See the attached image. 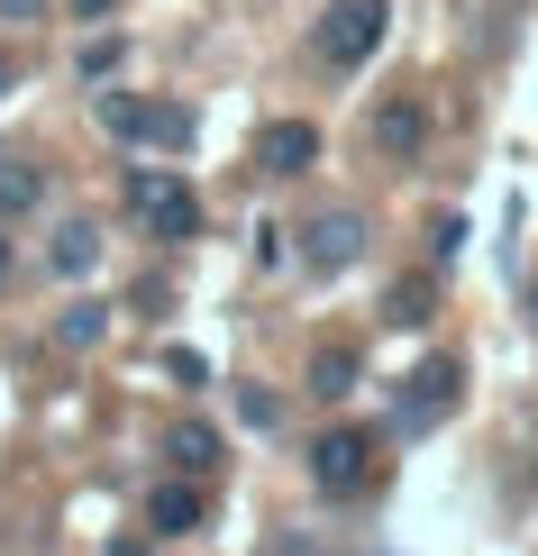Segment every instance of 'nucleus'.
Wrapping results in <instances>:
<instances>
[{
	"label": "nucleus",
	"mask_w": 538,
	"mask_h": 556,
	"mask_svg": "<svg viewBox=\"0 0 538 556\" xmlns=\"http://www.w3.org/2000/svg\"><path fill=\"white\" fill-rule=\"evenodd\" d=\"M529 311H538V292H529Z\"/></svg>",
	"instance_id": "obj_24"
},
{
	"label": "nucleus",
	"mask_w": 538,
	"mask_h": 556,
	"mask_svg": "<svg viewBox=\"0 0 538 556\" xmlns=\"http://www.w3.org/2000/svg\"><path fill=\"white\" fill-rule=\"evenodd\" d=\"M384 311H392V319H429V283H402V292L384 301Z\"/></svg>",
	"instance_id": "obj_18"
},
{
	"label": "nucleus",
	"mask_w": 538,
	"mask_h": 556,
	"mask_svg": "<svg viewBox=\"0 0 538 556\" xmlns=\"http://www.w3.org/2000/svg\"><path fill=\"white\" fill-rule=\"evenodd\" d=\"M356 256H365V219H356V211L301 219V265H311V274H347Z\"/></svg>",
	"instance_id": "obj_5"
},
{
	"label": "nucleus",
	"mask_w": 538,
	"mask_h": 556,
	"mask_svg": "<svg viewBox=\"0 0 538 556\" xmlns=\"http://www.w3.org/2000/svg\"><path fill=\"white\" fill-rule=\"evenodd\" d=\"M174 466H183V475H220V429H210V420H183V429H174Z\"/></svg>",
	"instance_id": "obj_14"
},
{
	"label": "nucleus",
	"mask_w": 538,
	"mask_h": 556,
	"mask_svg": "<svg viewBox=\"0 0 538 556\" xmlns=\"http://www.w3.org/2000/svg\"><path fill=\"white\" fill-rule=\"evenodd\" d=\"M101 329H110L101 301H64V311H55V346H64V356H91V346H101Z\"/></svg>",
	"instance_id": "obj_12"
},
{
	"label": "nucleus",
	"mask_w": 538,
	"mask_h": 556,
	"mask_svg": "<svg viewBox=\"0 0 538 556\" xmlns=\"http://www.w3.org/2000/svg\"><path fill=\"white\" fill-rule=\"evenodd\" d=\"M10 274H18V247H10V238H0V283H10Z\"/></svg>",
	"instance_id": "obj_21"
},
{
	"label": "nucleus",
	"mask_w": 538,
	"mask_h": 556,
	"mask_svg": "<svg viewBox=\"0 0 538 556\" xmlns=\"http://www.w3.org/2000/svg\"><path fill=\"white\" fill-rule=\"evenodd\" d=\"M384 28H392V0H329L320 10V64L356 74L374 46H384Z\"/></svg>",
	"instance_id": "obj_2"
},
{
	"label": "nucleus",
	"mask_w": 538,
	"mask_h": 556,
	"mask_svg": "<svg viewBox=\"0 0 538 556\" xmlns=\"http://www.w3.org/2000/svg\"><path fill=\"white\" fill-rule=\"evenodd\" d=\"M456 383H465V365H456V356H429V365L411 375V392L392 402V429H438V420L456 410Z\"/></svg>",
	"instance_id": "obj_4"
},
{
	"label": "nucleus",
	"mask_w": 538,
	"mask_h": 556,
	"mask_svg": "<svg viewBox=\"0 0 538 556\" xmlns=\"http://www.w3.org/2000/svg\"><path fill=\"white\" fill-rule=\"evenodd\" d=\"M120 192H128V211L147 219V238H165V247H183V238H192V228H201V192H192V182H183V174L128 165V182H120Z\"/></svg>",
	"instance_id": "obj_1"
},
{
	"label": "nucleus",
	"mask_w": 538,
	"mask_h": 556,
	"mask_svg": "<svg viewBox=\"0 0 538 556\" xmlns=\"http://www.w3.org/2000/svg\"><path fill=\"white\" fill-rule=\"evenodd\" d=\"M255 165H265V174H311V165H320V128H311V119L255 128Z\"/></svg>",
	"instance_id": "obj_6"
},
{
	"label": "nucleus",
	"mask_w": 538,
	"mask_h": 556,
	"mask_svg": "<svg viewBox=\"0 0 538 556\" xmlns=\"http://www.w3.org/2000/svg\"><path fill=\"white\" fill-rule=\"evenodd\" d=\"M374 147H384L392 165H411V155L429 147V110H420V101H384V110H374Z\"/></svg>",
	"instance_id": "obj_8"
},
{
	"label": "nucleus",
	"mask_w": 538,
	"mask_h": 556,
	"mask_svg": "<svg viewBox=\"0 0 538 556\" xmlns=\"http://www.w3.org/2000/svg\"><path fill=\"white\" fill-rule=\"evenodd\" d=\"M46 201V174L28 165V155H0V219H28Z\"/></svg>",
	"instance_id": "obj_11"
},
{
	"label": "nucleus",
	"mask_w": 538,
	"mask_h": 556,
	"mask_svg": "<svg viewBox=\"0 0 538 556\" xmlns=\"http://www.w3.org/2000/svg\"><path fill=\"white\" fill-rule=\"evenodd\" d=\"M0 91H10V55H0Z\"/></svg>",
	"instance_id": "obj_23"
},
{
	"label": "nucleus",
	"mask_w": 538,
	"mask_h": 556,
	"mask_svg": "<svg viewBox=\"0 0 538 556\" xmlns=\"http://www.w3.org/2000/svg\"><path fill=\"white\" fill-rule=\"evenodd\" d=\"M110 64H120V37H91V46H83V83H101Z\"/></svg>",
	"instance_id": "obj_17"
},
{
	"label": "nucleus",
	"mask_w": 538,
	"mask_h": 556,
	"mask_svg": "<svg viewBox=\"0 0 538 556\" xmlns=\"http://www.w3.org/2000/svg\"><path fill=\"white\" fill-rule=\"evenodd\" d=\"M311 392L320 402H347V392H356V346H320L311 356Z\"/></svg>",
	"instance_id": "obj_13"
},
{
	"label": "nucleus",
	"mask_w": 538,
	"mask_h": 556,
	"mask_svg": "<svg viewBox=\"0 0 538 556\" xmlns=\"http://www.w3.org/2000/svg\"><path fill=\"white\" fill-rule=\"evenodd\" d=\"M46 10V0H0V18H37Z\"/></svg>",
	"instance_id": "obj_20"
},
{
	"label": "nucleus",
	"mask_w": 538,
	"mask_h": 556,
	"mask_svg": "<svg viewBox=\"0 0 538 556\" xmlns=\"http://www.w3.org/2000/svg\"><path fill=\"white\" fill-rule=\"evenodd\" d=\"M311 483H320L329 502L374 493V429H320V438H311Z\"/></svg>",
	"instance_id": "obj_3"
},
{
	"label": "nucleus",
	"mask_w": 538,
	"mask_h": 556,
	"mask_svg": "<svg viewBox=\"0 0 538 556\" xmlns=\"http://www.w3.org/2000/svg\"><path fill=\"white\" fill-rule=\"evenodd\" d=\"M192 128H201L192 101H147V110H137V137H147V147H174L183 155V147H192Z\"/></svg>",
	"instance_id": "obj_10"
},
{
	"label": "nucleus",
	"mask_w": 538,
	"mask_h": 556,
	"mask_svg": "<svg viewBox=\"0 0 538 556\" xmlns=\"http://www.w3.org/2000/svg\"><path fill=\"white\" fill-rule=\"evenodd\" d=\"M201 511H210L201 483H155V493H147V529H155V539H192Z\"/></svg>",
	"instance_id": "obj_7"
},
{
	"label": "nucleus",
	"mask_w": 538,
	"mask_h": 556,
	"mask_svg": "<svg viewBox=\"0 0 538 556\" xmlns=\"http://www.w3.org/2000/svg\"><path fill=\"white\" fill-rule=\"evenodd\" d=\"M238 420L247 429H274V420H284V402H274V392H238Z\"/></svg>",
	"instance_id": "obj_16"
},
{
	"label": "nucleus",
	"mask_w": 538,
	"mask_h": 556,
	"mask_svg": "<svg viewBox=\"0 0 538 556\" xmlns=\"http://www.w3.org/2000/svg\"><path fill=\"white\" fill-rule=\"evenodd\" d=\"M110 556H147V547H137V539H120V547H110Z\"/></svg>",
	"instance_id": "obj_22"
},
{
	"label": "nucleus",
	"mask_w": 538,
	"mask_h": 556,
	"mask_svg": "<svg viewBox=\"0 0 538 556\" xmlns=\"http://www.w3.org/2000/svg\"><path fill=\"white\" fill-rule=\"evenodd\" d=\"M46 265H55L64 283H83V274L101 265V228H91V219H64V228H55V247H46Z\"/></svg>",
	"instance_id": "obj_9"
},
{
	"label": "nucleus",
	"mask_w": 538,
	"mask_h": 556,
	"mask_svg": "<svg viewBox=\"0 0 538 556\" xmlns=\"http://www.w3.org/2000/svg\"><path fill=\"white\" fill-rule=\"evenodd\" d=\"M137 110H147V101H128V91H110V101H101V128H110V137H137Z\"/></svg>",
	"instance_id": "obj_15"
},
{
	"label": "nucleus",
	"mask_w": 538,
	"mask_h": 556,
	"mask_svg": "<svg viewBox=\"0 0 538 556\" xmlns=\"http://www.w3.org/2000/svg\"><path fill=\"white\" fill-rule=\"evenodd\" d=\"M64 10H74V18H110V10H120V0H64Z\"/></svg>",
	"instance_id": "obj_19"
}]
</instances>
